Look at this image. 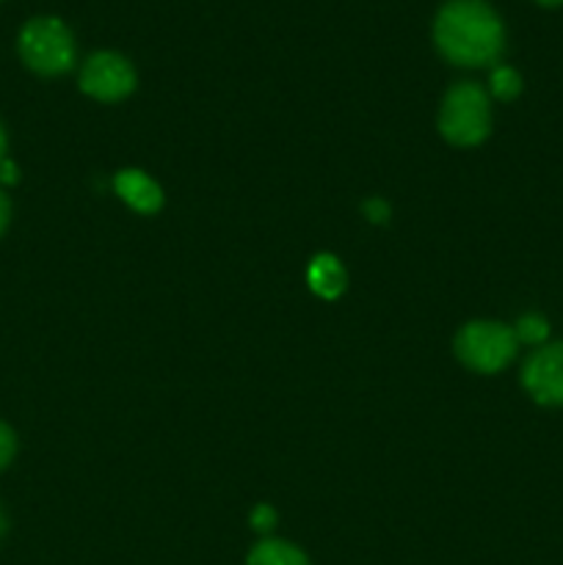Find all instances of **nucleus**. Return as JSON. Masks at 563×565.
Returning a JSON list of instances; mask_svg holds the SVG:
<instances>
[{
    "label": "nucleus",
    "instance_id": "nucleus-1",
    "mask_svg": "<svg viewBox=\"0 0 563 565\" xmlns=\"http://www.w3.org/2000/svg\"><path fill=\"white\" fill-rule=\"evenodd\" d=\"M436 47L458 66H489L506 47V31L486 0H450L434 22Z\"/></svg>",
    "mask_w": 563,
    "mask_h": 565
},
{
    "label": "nucleus",
    "instance_id": "nucleus-2",
    "mask_svg": "<svg viewBox=\"0 0 563 565\" xmlns=\"http://www.w3.org/2000/svg\"><path fill=\"white\" fill-rule=\"evenodd\" d=\"M439 132L453 147H475L491 132L489 97L475 83H456L439 110Z\"/></svg>",
    "mask_w": 563,
    "mask_h": 565
},
{
    "label": "nucleus",
    "instance_id": "nucleus-3",
    "mask_svg": "<svg viewBox=\"0 0 563 565\" xmlns=\"http://www.w3.org/2000/svg\"><path fill=\"white\" fill-rule=\"evenodd\" d=\"M519 340L511 326L497 320H472L456 334V356L480 375L500 373L517 356Z\"/></svg>",
    "mask_w": 563,
    "mask_h": 565
},
{
    "label": "nucleus",
    "instance_id": "nucleus-4",
    "mask_svg": "<svg viewBox=\"0 0 563 565\" xmlns=\"http://www.w3.org/2000/svg\"><path fill=\"white\" fill-rule=\"evenodd\" d=\"M20 55L36 75H61L75 64V39L55 17H36L20 33Z\"/></svg>",
    "mask_w": 563,
    "mask_h": 565
},
{
    "label": "nucleus",
    "instance_id": "nucleus-5",
    "mask_svg": "<svg viewBox=\"0 0 563 565\" xmlns=\"http://www.w3.org/2000/svg\"><path fill=\"white\" fill-rule=\"evenodd\" d=\"M81 88L99 103H119L136 88V70L119 53H94L83 64Z\"/></svg>",
    "mask_w": 563,
    "mask_h": 565
},
{
    "label": "nucleus",
    "instance_id": "nucleus-6",
    "mask_svg": "<svg viewBox=\"0 0 563 565\" xmlns=\"http://www.w3.org/2000/svg\"><path fill=\"white\" fill-rule=\"evenodd\" d=\"M522 386L539 406H563V342L535 348L522 367Z\"/></svg>",
    "mask_w": 563,
    "mask_h": 565
},
{
    "label": "nucleus",
    "instance_id": "nucleus-7",
    "mask_svg": "<svg viewBox=\"0 0 563 565\" xmlns=\"http://www.w3.org/2000/svg\"><path fill=\"white\" fill-rule=\"evenodd\" d=\"M114 188L132 210H138V213L152 215L163 207V191H160L158 182H155L152 177L144 174V171L138 169L119 171L114 180Z\"/></svg>",
    "mask_w": 563,
    "mask_h": 565
},
{
    "label": "nucleus",
    "instance_id": "nucleus-8",
    "mask_svg": "<svg viewBox=\"0 0 563 565\" xmlns=\"http://www.w3.org/2000/svg\"><path fill=\"white\" fill-rule=\"evenodd\" d=\"M309 287H312L315 296L320 298H340L348 287L346 268L340 265V259L334 254H318V257L309 263L307 270Z\"/></svg>",
    "mask_w": 563,
    "mask_h": 565
},
{
    "label": "nucleus",
    "instance_id": "nucleus-9",
    "mask_svg": "<svg viewBox=\"0 0 563 565\" xmlns=\"http://www.w3.org/2000/svg\"><path fill=\"white\" fill-rule=\"evenodd\" d=\"M248 565H309L307 555L287 541H259L248 555Z\"/></svg>",
    "mask_w": 563,
    "mask_h": 565
},
{
    "label": "nucleus",
    "instance_id": "nucleus-10",
    "mask_svg": "<svg viewBox=\"0 0 563 565\" xmlns=\"http://www.w3.org/2000/svg\"><path fill=\"white\" fill-rule=\"evenodd\" d=\"M513 334L519 342H528V345H546V337H550V323L541 315L530 312L519 318V323L513 326Z\"/></svg>",
    "mask_w": 563,
    "mask_h": 565
},
{
    "label": "nucleus",
    "instance_id": "nucleus-11",
    "mask_svg": "<svg viewBox=\"0 0 563 565\" xmlns=\"http://www.w3.org/2000/svg\"><path fill=\"white\" fill-rule=\"evenodd\" d=\"M491 94L497 99H502V103L517 99L522 94V77H519V72L511 70V66H497L491 72Z\"/></svg>",
    "mask_w": 563,
    "mask_h": 565
},
{
    "label": "nucleus",
    "instance_id": "nucleus-12",
    "mask_svg": "<svg viewBox=\"0 0 563 565\" xmlns=\"http://www.w3.org/2000/svg\"><path fill=\"white\" fill-rule=\"evenodd\" d=\"M17 452V436L14 430L9 428L6 423H0V469H6L11 463Z\"/></svg>",
    "mask_w": 563,
    "mask_h": 565
},
{
    "label": "nucleus",
    "instance_id": "nucleus-13",
    "mask_svg": "<svg viewBox=\"0 0 563 565\" xmlns=\"http://www.w3.org/2000/svg\"><path fill=\"white\" fill-rule=\"evenodd\" d=\"M276 524V511L270 505H257L252 513V527L259 530V533H268Z\"/></svg>",
    "mask_w": 563,
    "mask_h": 565
},
{
    "label": "nucleus",
    "instance_id": "nucleus-14",
    "mask_svg": "<svg viewBox=\"0 0 563 565\" xmlns=\"http://www.w3.org/2000/svg\"><path fill=\"white\" fill-rule=\"evenodd\" d=\"M364 213H368V221L390 218V207H386L384 199H370V202H364Z\"/></svg>",
    "mask_w": 563,
    "mask_h": 565
},
{
    "label": "nucleus",
    "instance_id": "nucleus-15",
    "mask_svg": "<svg viewBox=\"0 0 563 565\" xmlns=\"http://www.w3.org/2000/svg\"><path fill=\"white\" fill-rule=\"evenodd\" d=\"M17 180H20V171H17V166L11 163V160H3V163H0V182H6V185H14Z\"/></svg>",
    "mask_w": 563,
    "mask_h": 565
},
{
    "label": "nucleus",
    "instance_id": "nucleus-16",
    "mask_svg": "<svg viewBox=\"0 0 563 565\" xmlns=\"http://www.w3.org/2000/svg\"><path fill=\"white\" fill-rule=\"evenodd\" d=\"M9 221H11V202L3 191H0V235L9 230Z\"/></svg>",
    "mask_w": 563,
    "mask_h": 565
},
{
    "label": "nucleus",
    "instance_id": "nucleus-17",
    "mask_svg": "<svg viewBox=\"0 0 563 565\" xmlns=\"http://www.w3.org/2000/svg\"><path fill=\"white\" fill-rule=\"evenodd\" d=\"M6 160V130H3V125H0V163H3Z\"/></svg>",
    "mask_w": 563,
    "mask_h": 565
},
{
    "label": "nucleus",
    "instance_id": "nucleus-18",
    "mask_svg": "<svg viewBox=\"0 0 563 565\" xmlns=\"http://www.w3.org/2000/svg\"><path fill=\"white\" fill-rule=\"evenodd\" d=\"M6 527H9V522H6V513H3V508H0V539L6 535Z\"/></svg>",
    "mask_w": 563,
    "mask_h": 565
},
{
    "label": "nucleus",
    "instance_id": "nucleus-19",
    "mask_svg": "<svg viewBox=\"0 0 563 565\" xmlns=\"http://www.w3.org/2000/svg\"><path fill=\"white\" fill-rule=\"evenodd\" d=\"M535 3H541V6H546V9H552V6H561L563 0H535Z\"/></svg>",
    "mask_w": 563,
    "mask_h": 565
}]
</instances>
